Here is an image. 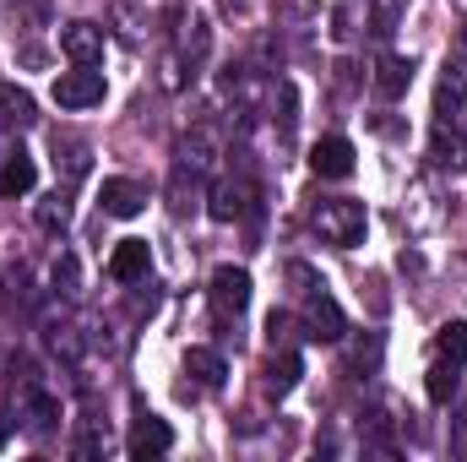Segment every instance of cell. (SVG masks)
<instances>
[{
    "mask_svg": "<svg viewBox=\"0 0 467 462\" xmlns=\"http://www.w3.org/2000/svg\"><path fill=\"white\" fill-rule=\"evenodd\" d=\"M310 229L321 234L327 245H337V250H353L364 229H369V213H364V202H353V196H321L316 207H310Z\"/></svg>",
    "mask_w": 467,
    "mask_h": 462,
    "instance_id": "obj_1",
    "label": "cell"
},
{
    "mask_svg": "<svg viewBox=\"0 0 467 462\" xmlns=\"http://www.w3.org/2000/svg\"><path fill=\"white\" fill-rule=\"evenodd\" d=\"M343 332H348V316H343V305H337L327 289L305 294V338H310V343H337Z\"/></svg>",
    "mask_w": 467,
    "mask_h": 462,
    "instance_id": "obj_2",
    "label": "cell"
},
{
    "mask_svg": "<svg viewBox=\"0 0 467 462\" xmlns=\"http://www.w3.org/2000/svg\"><path fill=\"white\" fill-rule=\"evenodd\" d=\"M55 104L60 110H93V104H104V71H93V66L60 71L55 77Z\"/></svg>",
    "mask_w": 467,
    "mask_h": 462,
    "instance_id": "obj_3",
    "label": "cell"
},
{
    "mask_svg": "<svg viewBox=\"0 0 467 462\" xmlns=\"http://www.w3.org/2000/svg\"><path fill=\"white\" fill-rule=\"evenodd\" d=\"M207 213H213L218 224H239V218H250V213H255V185H250V180H239V174L218 180V185H213V196H207Z\"/></svg>",
    "mask_w": 467,
    "mask_h": 462,
    "instance_id": "obj_4",
    "label": "cell"
},
{
    "mask_svg": "<svg viewBox=\"0 0 467 462\" xmlns=\"http://www.w3.org/2000/svg\"><path fill=\"white\" fill-rule=\"evenodd\" d=\"M60 49H66L77 66H99V60H104V27H99V22H66V27H60Z\"/></svg>",
    "mask_w": 467,
    "mask_h": 462,
    "instance_id": "obj_5",
    "label": "cell"
},
{
    "mask_svg": "<svg viewBox=\"0 0 467 462\" xmlns=\"http://www.w3.org/2000/svg\"><path fill=\"white\" fill-rule=\"evenodd\" d=\"M462 104H467V66L462 60H446V77L435 88V115H441V125H457L462 120Z\"/></svg>",
    "mask_w": 467,
    "mask_h": 462,
    "instance_id": "obj_6",
    "label": "cell"
},
{
    "mask_svg": "<svg viewBox=\"0 0 467 462\" xmlns=\"http://www.w3.org/2000/svg\"><path fill=\"white\" fill-rule=\"evenodd\" d=\"M213 305H218L223 316H239V310L250 305V272H244V267H218V272H213Z\"/></svg>",
    "mask_w": 467,
    "mask_h": 462,
    "instance_id": "obj_7",
    "label": "cell"
},
{
    "mask_svg": "<svg viewBox=\"0 0 467 462\" xmlns=\"http://www.w3.org/2000/svg\"><path fill=\"white\" fill-rule=\"evenodd\" d=\"M310 169H316L321 180H348L353 174V142H343V136L316 142V147H310Z\"/></svg>",
    "mask_w": 467,
    "mask_h": 462,
    "instance_id": "obj_8",
    "label": "cell"
},
{
    "mask_svg": "<svg viewBox=\"0 0 467 462\" xmlns=\"http://www.w3.org/2000/svg\"><path fill=\"white\" fill-rule=\"evenodd\" d=\"M130 457H163L169 446H174V430L163 425V419H152V414H141L136 425H130Z\"/></svg>",
    "mask_w": 467,
    "mask_h": 462,
    "instance_id": "obj_9",
    "label": "cell"
},
{
    "mask_svg": "<svg viewBox=\"0 0 467 462\" xmlns=\"http://www.w3.org/2000/svg\"><path fill=\"white\" fill-rule=\"evenodd\" d=\"M99 207H104V218H136L147 207V185H136V180H104Z\"/></svg>",
    "mask_w": 467,
    "mask_h": 462,
    "instance_id": "obj_10",
    "label": "cell"
},
{
    "mask_svg": "<svg viewBox=\"0 0 467 462\" xmlns=\"http://www.w3.org/2000/svg\"><path fill=\"white\" fill-rule=\"evenodd\" d=\"M147 267H152L147 239H119L115 256H109V278H115V283H141V278H147Z\"/></svg>",
    "mask_w": 467,
    "mask_h": 462,
    "instance_id": "obj_11",
    "label": "cell"
},
{
    "mask_svg": "<svg viewBox=\"0 0 467 462\" xmlns=\"http://www.w3.org/2000/svg\"><path fill=\"white\" fill-rule=\"evenodd\" d=\"M22 419H27V430H33V436H49V430L60 425V403L27 381V386H22Z\"/></svg>",
    "mask_w": 467,
    "mask_h": 462,
    "instance_id": "obj_12",
    "label": "cell"
},
{
    "mask_svg": "<svg viewBox=\"0 0 467 462\" xmlns=\"http://www.w3.org/2000/svg\"><path fill=\"white\" fill-rule=\"evenodd\" d=\"M33 180H38L33 158H27L22 147H5V158H0V196H27Z\"/></svg>",
    "mask_w": 467,
    "mask_h": 462,
    "instance_id": "obj_13",
    "label": "cell"
},
{
    "mask_svg": "<svg viewBox=\"0 0 467 462\" xmlns=\"http://www.w3.org/2000/svg\"><path fill=\"white\" fill-rule=\"evenodd\" d=\"M180 22V55H185V66L196 71L202 60H207V49H213V27H207V16H174Z\"/></svg>",
    "mask_w": 467,
    "mask_h": 462,
    "instance_id": "obj_14",
    "label": "cell"
},
{
    "mask_svg": "<svg viewBox=\"0 0 467 462\" xmlns=\"http://www.w3.org/2000/svg\"><path fill=\"white\" fill-rule=\"evenodd\" d=\"M413 88V60L408 55H380V66H375V93L380 99H402Z\"/></svg>",
    "mask_w": 467,
    "mask_h": 462,
    "instance_id": "obj_15",
    "label": "cell"
},
{
    "mask_svg": "<svg viewBox=\"0 0 467 462\" xmlns=\"http://www.w3.org/2000/svg\"><path fill=\"white\" fill-rule=\"evenodd\" d=\"M38 120V104H33V93L27 88H0V125H11V131H27Z\"/></svg>",
    "mask_w": 467,
    "mask_h": 462,
    "instance_id": "obj_16",
    "label": "cell"
},
{
    "mask_svg": "<svg viewBox=\"0 0 467 462\" xmlns=\"http://www.w3.org/2000/svg\"><path fill=\"white\" fill-rule=\"evenodd\" d=\"M299 375H305L299 353H288V348H283V353H272V359H266V392H272V397H288V392L299 386Z\"/></svg>",
    "mask_w": 467,
    "mask_h": 462,
    "instance_id": "obj_17",
    "label": "cell"
},
{
    "mask_svg": "<svg viewBox=\"0 0 467 462\" xmlns=\"http://www.w3.org/2000/svg\"><path fill=\"white\" fill-rule=\"evenodd\" d=\"M180 163H185V169H196V174H207V169L218 163V136H213V131L185 136V142H180Z\"/></svg>",
    "mask_w": 467,
    "mask_h": 462,
    "instance_id": "obj_18",
    "label": "cell"
},
{
    "mask_svg": "<svg viewBox=\"0 0 467 462\" xmlns=\"http://www.w3.org/2000/svg\"><path fill=\"white\" fill-rule=\"evenodd\" d=\"M196 202H202V191H196V169H174V180H169V207H174V218H191L196 213Z\"/></svg>",
    "mask_w": 467,
    "mask_h": 462,
    "instance_id": "obj_19",
    "label": "cell"
},
{
    "mask_svg": "<svg viewBox=\"0 0 467 462\" xmlns=\"http://www.w3.org/2000/svg\"><path fill=\"white\" fill-rule=\"evenodd\" d=\"M185 375H191L196 386H223L229 370H223V359H218L213 348H191V353H185Z\"/></svg>",
    "mask_w": 467,
    "mask_h": 462,
    "instance_id": "obj_20",
    "label": "cell"
},
{
    "mask_svg": "<svg viewBox=\"0 0 467 462\" xmlns=\"http://www.w3.org/2000/svg\"><path fill=\"white\" fill-rule=\"evenodd\" d=\"M44 343H49V353H60L66 364L82 359V332H77L71 321H49V327H44Z\"/></svg>",
    "mask_w": 467,
    "mask_h": 462,
    "instance_id": "obj_21",
    "label": "cell"
},
{
    "mask_svg": "<svg viewBox=\"0 0 467 462\" xmlns=\"http://www.w3.org/2000/svg\"><path fill=\"white\" fill-rule=\"evenodd\" d=\"M435 353L451 359V364H462L467 359V321H446V327L435 332Z\"/></svg>",
    "mask_w": 467,
    "mask_h": 462,
    "instance_id": "obj_22",
    "label": "cell"
},
{
    "mask_svg": "<svg viewBox=\"0 0 467 462\" xmlns=\"http://www.w3.org/2000/svg\"><path fill=\"white\" fill-rule=\"evenodd\" d=\"M430 158H435L441 169H462V163H467L462 136H446V125H441V131H435V142H430Z\"/></svg>",
    "mask_w": 467,
    "mask_h": 462,
    "instance_id": "obj_23",
    "label": "cell"
},
{
    "mask_svg": "<svg viewBox=\"0 0 467 462\" xmlns=\"http://www.w3.org/2000/svg\"><path fill=\"white\" fill-rule=\"evenodd\" d=\"M424 386H430V397H435V403H451V397H457V364H451V359H435Z\"/></svg>",
    "mask_w": 467,
    "mask_h": 462,
    "instance_id": "obj_24",
    "label": "cell"
},
{
    "mask_svg": "<svg viewBox=\"0 0 467 462\" xmlns=\"http://www.w3.org/2000/svg\"><path fill=\"white\" fill-rule=\"evenodd\" d=\"M66 224H71V207H66V196H60V191H55V196H44V202H38V229L66 234Z\"/></svg>",
    "mask_w": 467,
    "mask_h": 462,
    "instance_id": "obj_25",
    "label": "cell"
},
{
    "mask_svg": "<svg viewBox=\"0 0 467 462\" xmlns=\"http://www.w3.org/2000/svg\"><path fill=\"white\" fill-rule=\"evenodd\" d=\"M55 289H60L66 299H77V294H82V272H77V256H60V267H55Z\"/></svg>",
    "mask_w": 467,
    "mask_h": 462,
    "instance_id": "obj_26",
    "label": "cell"
},
{
    "mask_svg": "<svg viewBox=\"0 0 467 462\" xmlns=\"http://www.w3.org/2000/svg\"><path fill=\"white\" fill-rule=\"evenodd\" d=\"M288 283H294V294H299V299H305V294H316V289H321V278H316V272H310V267H305V261H294V267H288Z\"/></svg>",
    "mask_w": 467,
    "mask_h": 462,
    "instance_id": "obj_27",
    "label": "cell"
},
{
    "mask_svg": "<svg viewBox=\"0 0 467 462\" xmlns=\"http://www.w3.org/2000/svg\"><path fill=\"white\" fill-rule=\"evenodd\" d=\"M163 88H169V93L185 88V55H163Z\"/></svg>",
    "mask_w": 467,
    "mask_h": 462,
    "instance_id": "obj_28",
    "label": "cell"
},
{
    "mask_svg": "<svg viewBox=\"0 0 467 462\" xmlns=\"http://www.w3.org/2000/svg\"><path fill=\"white\" fill-rule=\"evenodd\" d=\"M82 174H88V147L71 142V147H66V180H82Z\"/></svg>",
    "mask_w": 467,
    "mask_h": 462,
    "instance_id": "obj_29",
    "label": "cell"
},
{
    "mask_svg": "<svg viewBox=\"0 0 467 462\" xmlns=\"http://www.w3.org/2000/svg\"><path fill=\"white\" fill-rule=\"evenodd\" d=\"M369 441H375V446H391V425H386V414H369Z\"/></svg>",
    "mask_w": 467,
    "mask_h": 462,
    "instance_id": "obj_30",
    "label": "cell"
},
{
    "mask_svg": "<svg viewBox=\"0 0 467 462\" xmlns=\"http://www.w3.org/2000/svg\"><path fill=\"white\" fill-rule=\"evenodd\" d=\"M11 425H16V419H11V414H5V408H0V441H5V436H11Z\"/></svg>",
    "mask_w": 467,
    "mask_h": 462,
    "instance_id": "obj_31",
    "label": "cell"
}]
</instances>
